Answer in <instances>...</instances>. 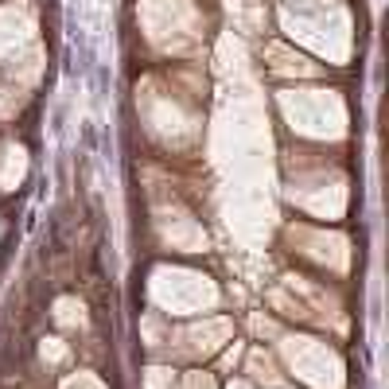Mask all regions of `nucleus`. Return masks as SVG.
I'll list each match as a JSON object with an SVG mask.
<instances>
[{"instance_id": "2", "label": "nucleus", "mask_w": 389, "mask_h": 389, "mask_svg": "<svg viewBox=\"0 0 389 389\" xmlns=\"http://www.w3.org/2000/svg\"><path fill=\"white\" fill-rule=\"evenodd\" d=\"M226 335H230V323H226V320H210V323H203V327L187 331L191 354H214V347H218L214 339H226Z\"/></svg>"}, {"instance_id": "1", "label": "nucleus", "mask_w": 389, "mask_h": 389, "mask_svg": "<svg viewBox=\"0 0 389 389\" xmlns=\"http://www.w3.org/2000/svg\"><path fill=\"white\" fill-rule=\"evenodd\" d=\"M284 354H288V362L300 370L308 381H315V386H339V378H335V358H331L320 342L288 339L284 342Z\"/></svg>"}, {"instance_id": "5", "label": "nucleus", "mask_w": 389, "mask_h": 389, "mask_svg": "<svg viewBox=\"0 0 389 389\" xmlns=\"http://www.w3.org/2000/svg\"><path fill=\"white\" fill-rule=\"evenodd\" d=\"M175 374L172 370H148V389H172Z\"/></svg>"}, {"instance_id": "4", "label": "nucleus", "mask_w": 389, "mask_h": 389, "mask_svg": "<svg viewBox=\"0 0 389 389\" xmlns=\"http://www.w3.org/2000/svg\"><path fill=\"white\" fill-rule=\"evenodd\" d=\"M249 374L257 381H276V370H272V362L265 358L261 350H253V354H249Z\"/></svg>"}, {"instance_id": "10", "label": "nucleus", "mask_w": 389, "mask_h": 389, "mask_svg": "<svg viewBox=\"0 0 389 389\" xmlns=\"http://www.w3.org/2000/svg\"><path fill=\"white\" fill-rule=\"evenodd\" d=\"M230 389H249V386H245V381H233V386Z\"/></svg>"}, {"instance_id": "8", "label": "nucleus", "mask_w": 389, "mask_h": 389, "mask_svg": "<svg viewBox=\"0 0 389 389\" xmlns=\"http://www.w3.org/2000/svg\"><path fill=\"white\" fill-rule=\"evenodd\" d=\"M183 389H214V381H210V374H187Z\"/></svg>"}, {"instance_id": "7", "label": "nucleus", "mask_w": 389, "mask_h": 389, "mask_svg": "<svg viewBox=\"0 0 389 389\" xmlns=\"http://www.w3.org/2000/svg\"><path fill=\"white\" fill-rule=\"evenodd\" d=\"M43 358H47V362H63V358H67V347H63L58 339H47V342H43Z\"/></svg>"}, {"instance_id": "6", "label": "nucleus", "mask_w": 389, "mask_h": 389, "mask_svg": "<svg viewBox=\"0 0 389 389\" xmlns=\"http://www.w3.org/2000/svg\"><path fill=\"white\" fill-rule=\"evenodd\" d=\"M63 389H106V386H101L94 374H74V378L63 381Z\"/></svg>"}, {"instance_id": "3", "label": "nucleus", "mask_w": 389, "mask_h": 389, "mask_svg": "<svg viewBox=\"0 0 389 389\" xmlns=\"http://www.w3.org/2000/svg\"><path fill=\"white\" fill-rule=\"evenodd\" d=\"M55 320L63 323V327H74V323L86 320V308H82L78 300H58L55 304Z\"/></svg>"}, {"instance_id": "9", "label": "nucleus", "mask_w": 389, "mask_h": 389, "mask_svg": "<svg viewBox=\"0 0 389 389\" xmlns=\"http://www.w3.org/2000/svg\"><path fill=\"white\" fill-rule=\"evenodd\" d=\"M238 354H242V347H233V350H230V354H226V362H222V366H226V370H230V366H233V362H238Z\"/></svg>"}]
</instances>
